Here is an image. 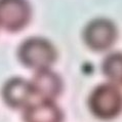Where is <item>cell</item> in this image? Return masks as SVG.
I'll use <instances>...</instances> for the list:
<instances>
[{
	"instance_id": "cell-3",
	"label": "cell",
	"mask_w": 122,
	"mask_h": 122,
	"mask_svg": "<svg viewBox=\"0 0 122 122\" xmlns=\"http://www.w3.org/2000/svg\"><path fill=\"white\" fill-rule=\"evenodd\" d=\"M117 28L107 19L92 20L84 29L83 38L87 46L96 51L107 50L117 39Z\"/></svg>"
},
{
	"instance_id": "cell-4",
	"label": "cell",
	"mask_w": 122,
	"mask_h": 122,
	"mask_svg": "<svg viewBox=\"0 0 122 122\" xmlns=\"http://www.w3.org/2000/svg\"><path fill=\"white\" fill-rule=\"evenodd\" d=\"M31 19L27 0H0V26L11 32L25 28Z\"/></svg>"
},
{
	"instance_id": "cell-7",
	"label": "cell",
	"mask_w": 122,
	"mask_h": 122,
	"mask_svg": "<svg viewBox=\"0 0 122 122\" xmlns=\"http://www.w3.org/2000/svg\"><path fill=\"white\" fill-rule=\"evenodd\" d=\"M33 94L31 84L27 81L15 78L6 83L3 88V97L9 106L21 108L28 105Z\"/></svg>"
},
{
	"instance_id": "cell-2",
	"label": "cell",
	"mask_w": 122,
	"mask_h": 122,
	"mask_svg": "<svg viewBox=\"0 0 122 122\" xmlns=\"http://www.w3.org/2000/svg\"><path fill=\"white\" fill-rule=\"evenodd\" d=\"M19 56L24 65L36 70L48 68L56 61V51L48 40L33 37L23 42Z\"/></svg>"
},
{
	"instance_id": "cell-8",
	"label": "cell",
	"mask_w": 122,
	"mask_h": 122,
	"mask_svg": "<svg viewBox=\"0 0 122 122\" xmlns=\"http://www.w3.org/2000/svg\"><path fill=\"white\" fill-rule=\"evenodd\" d=\"M103 72L114 83L122 85V53L113 52L103 63Z\"/></svg>"
},
{
	"instance_id": "cell-5",
	"label": "cell",
	"mask_w": 122,
	"mask_h": 122,
	"mask_svg": "<svg viewBox=\"0 0 122 122\" xmlns=\"http://www.w3.org/2000/svg\"><path fill=\"white\" fill-rule=\"evenodd\" d=\"M31 87L33 93L43 97V100H50L59 96L62 90V81L53 72L46 69L37 70L33 78Z\"/></svg>"
},
{
	"instance_id": "cell-1",
	"label": "cell",
	"mask_w": 122,
	"mask_h": 122,
	"mask_svg": "<svg viewBox=\"0 0 122 122\" xmlns=\"http://www.w3.org/2000/svg\"><path fill=\"white\" fill-rule=\"evenodd\" d=\"M88 105L97 117L112 119L122 111V92L115 85L102 84L90 94Z\"/></svg>"
},
{
	"instance_id": "cell-6",
	"label": "cell",
	"mask_w": 122,
	"mask_h": 122,
	"mask_svg": "<svg viewBox=\"0 0 122 122\" xmlns=\"http://www.w3.org/2000/svg\"><path fill=\"white\" fill-rule=\"evenodd\" d=\"M26 122H62V112L50 100L32 104L24 115Z\"/></svg>"
}]
</instances>
